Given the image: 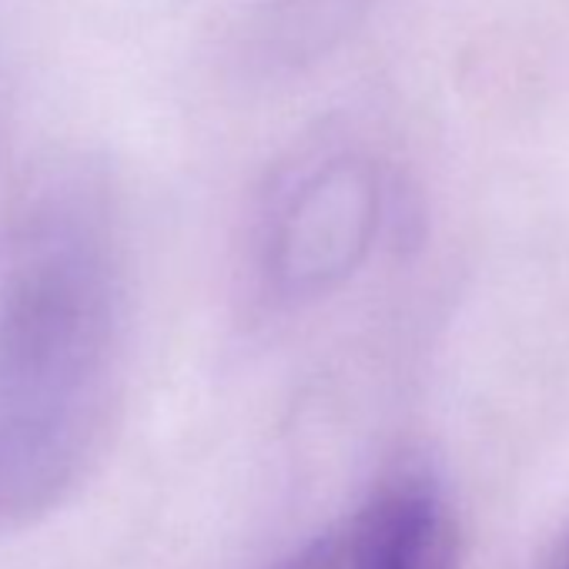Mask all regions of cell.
I'll return each instance as SVG.
<instances>
[{"label": "cell", "instance_id": "1", "mask_svg": "<svg viewBox=\"0 0 569 569\" xmlns=\"http://www.w3.org/2000/svg\"><path fill=\"white\" fill-rule=\"evenodd\" d=\"M339 569H456L459 532L429 479L409 476L369 499L336 532Z\"/></svg>", "mask_w": 569, "mask_h": 569}, {"label": "cell", "instance_id": "2", "mask_svg": "<svg viewBox=\"0 0 569 569\" xmlns=\"http://www.w3.org/2000/svg\"><path fill=\"white\" fill-rule=\"evenodd\" d=\"M372 224V184L356 168H332L296 198L281 234V274L319 281L346 268Z\"/></svg>", "mask_w": 569, "mask_h": 569}]
</instances>
